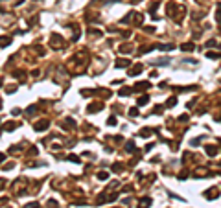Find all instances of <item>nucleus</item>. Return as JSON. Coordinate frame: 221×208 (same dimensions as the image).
<instances>
[{"instance_id":"72a5a7b5","label":"nucleus","mask_w":221,"mask_h":208,"mask_svg":"<svg viewBox=\"0 0 221 208\" xmlns=\"http://www.w3.org/2000/svg\"><path fill=\"white\" fill-rule=\"evenodd\" d=\"M179 120H181V122H186V120H188V114H181Z\"/></svg>"},{"instance_id":"f03ea898","label":"nucleus","mask_w":221,"mask_h":208,"mask_svg":"<svg viewBox=\"0 0 221 208\" xmlns=\"http://www.w3.org/2000/svg\"><path fill=\"white\" fill-rule=\"evenodd\" d=\"M48 127H50V120H41V122H37V124L33 125V129L37 131V133H41V131L48 129Z\"/></svg>"},{"instance_id":"2f4dec72","label":"nucleus","mask_w":221,"mask_h":208,"mask_svg":"<svg viewBox=\"0 0 221 208\" xmlns=\"http://www.w3.org/2000/svg\"><path fill=\"white\" fill-rule=\"evenodd\" d=\"M24 208H39V205H37V203H28Z\"/></svg>"},{"instance_id":"a878e982","label":"nucleus","mask_w":221,"mask_h":208,"mask_svg":"<svg viewBox=\"0 0 221 208\" xmlns=\"http://www.w3.org/2000/svg\"><path fill=\"white\" fill-rule=\"evenodd\" d=\"M207 57H210V59H218V57H219V54H216V52H208V54H207Z\"/></svg>"},{"instance_id":"a211bd4d","label":"nucleus","mask_w":221,"mask_h":208,"mask_svg":"<svg viewBox=\"0 0 221 208\" xmlns=\"http://www.w3.org/2000/svg\"><path fill=\"white\" fill-rule=\"evenodd\" d=\"M131 92H133V89H127V87H125V89H120V90H118V94H120V96H129Z\"/></svg>"},{"instance_id":"bb28decb","label":"nucleus","mask_w":221,"mask_h":208,"mask_svg":"<svg viewBox=\"0 0 221 208\" xmlns=\"http://www.w3.org/2000/svg\"><path fill=\"white\" fill-rule=\"evenodd\" d=\"M129 116H138V109H137V107L129 109Z\"/></svg>"},{"instance_id":"c9c22d12","label":"nucleus","mask_w":221,"mask_h":208,"mask_svg":"<svg viewBox=\"0 0 221 208\" xmlns=\"http://www.w3.org/2000/svg\"><path fill=\"white\" fill-rule=\"evenodd\" d=\"M218 9H219V13H221V4H219V6H218Z\"/></svg>"},{"instance_id":"c85d7f7f","label":"nucleus","mask_w":221,"mask_h":208,"mask_svg":"<svg viewBox=\"0 0 221 208\" xmlns=\"http://www.w3.org/2000/svg\"><path fill=\"white\" fill-rule=\"evenodd\" d=\"M35 111H37V107H35V105H32V107H28V111H26V113H28V114H33Z\"/></svg>"},{"instance_id":"20e7f679","label":"nucleus","mask_w":221,"mask_h":208,"mask_svg":"<svg viewBox=\"0 0 221 208\" xmlns=\"http://www.w3.org/2000/svg\"><path fill=\"white\" fill-rule=\"evenodd\" d=\"M159 50H162V52H172V50H175V44H168V43H160L157 44Z\"/></svg>"},{"instance_id":"e433bc0d","label":"nucleus","mask_w":221,"mask_h":208,"mask_svg":"<svg viewBox=\"0 0 221 208\" xmlns=\"http://www.w3.org/2000/svg\"><path fill=\"white\" fill-rule=\"evenodd\" d=\"M110 2H118V0H110Z\"/></svg>"},{"instance_id":"4468645a","label":"nucleus","mask_w":221,"mask_h":208,"mask_svg":"<svg viewBox=\"0 0 221 208\" xmlns=\"http://www.w3.org/2000/svg\"><path fill=\"white\" fill-rule=\"evenodd\" d=\"M129 65H131V61H129V59H120V61H116V67H118V68L129 67Z\"/></svg>"},{"instance_id":"5701e85b","label":"nucleus","mask_w":221,"mask_h":208,"mask_svg":"<svg viewBox=\"0 0 221 208\" xmlns=\"http://www.w3.org/2000/svg\"><path fill=\"white\" fill-rule=\"evenodd\" d=\"M131 46H120V52H122V54H129V52H131Z\"/></svg>"},{"instance_id":"ddd939ff","label":"nucleus","mask_w":221,"mask_h":208,"mask_svg":"<svg viewBox=\"0 0 221 208\" xmlns=\"http://www.w3.org/2000/svg\"><path fill=\"white\" fill-rule=\"evenodd\" d=\"M148 101H149V96L144 94V96H140V98H138L137 103H138V107H142V105H148Z\"/></svg>"},{"instance_id":"7ed1b4c3","label":"nucleus","mask_w":221,"mask_h":208,"mask_svg":"<svg viewBox=\"0 0 221 208\" xmlns=\"http://www.w3.org/2000/svg\"><path fill=\"white\" fill-rule=\"evenodd\" d=\"M205 151H207L208 157H216L219 149H218V146H212V144H210V146H205Z\"/></svg>"},{"instance_id":"6ab92c4d","label":"nucleus","mask_w":221,"mask_h":208,"mask_svg":"<svg viewBox=\"0 0 221 208\" xmlns=\"http://www.w3.org/2000/svg\"><path fill=\"white\" fill-rule=\"evenodd\" d=\"M122 170H124V164H120V162H116V164H113V171H114V173H120Z\"/></svg>"},{"instance_id":"dca6fc26","label":"nucleus","mask_w":221,"mask_h":208,"mask_svg":"<svg viewBox=\"0 0 221 208\" xmlns=\"http://www.w3.org/2000/svg\"><path fill=\"white\" fill-rule=\"evenodd\" d=\"M157 48V44H149V46H144V48H140V54H148V52H151V50Z\"/></svg>"},{"instance_id":"aec40b11","label":"nucleus","mask_w":221,"mask_h":208,"mask_svg":"<svg viewBox=\"0 0 221 208\" xmlns=\"http://www.w3.org/2000/svg\"><path fill=\"white\" fill-rule=\"evenodd\" d=\"M96 177H98L100 181H107V177H109V173H107V171H100V173H98Z\"/></svg>"},{"instance_id":"b1692460","label":"nucleus","mask_w":221,"mask_h":208,"mask_svg":"<svg viewBox=\"0 0 221 208\" xmlns=\"http://www.w3.org/2000/svg\"><path fill=\"white\" fill-rule=\"evenodd\" d=\"M15 127H17V124H6V125H4V129H6V131H13Z\"/></svg>"},{"instance_id":"39448f33","label":"nucleus","mask_w":221,"mask_h":208,"mask_svg":"<svg viewBox=\"0 0 221 208\" xmlns=\"http://www.w3.org/2000/svg\"><path fill=\"white\" fill-rule=\"evenodd\" d=\"M151 206V197H142L138 201V208H149Z\"/></svg>"},{"instance_id":"393cba45","label":"nucleus","mask_w":221,"mask_h":208,"mask_svg":"<svg viewBox=\"0 0 221 208\" xmlns=\"http://www.w3.org/2000/svg\"><path fill=\"white\" fill-rule=\"evenodd\" d=\"M67 159H68L70 162H79V157H78V155H68Z\"/></svg>"},{"instance_id":"9b49d317","label":"nucleus","mask_w":221,"mask_h":208,"mask_svg":"<svg viewBox=\"0 0 221 208\" xmlns=\"http://www.w3.org/2000/svg\"><path fill=\"white\" fill-rule=\"evenodd\" d=\"M9 44H11V37H6V35L0 37V48H6V46H9Z\"/></svg>"},{"instance_id":"f8f14e48","label":"nucleus","mask_w":221,"mask_h":208,"mask_svg":"<svg viewBox=\"0 0 221 208\" xmlns=\"http://www.w3.org/2000/svg\"><path fill=\"white\" fill-rule=\"evenodd\" d=\"M63 127L65 129H74V127H76V122H74L72 118H67V122L63 124Z\"/></svg>"},{"instance_id":"c756f323","label":"nucleus","mask_w":221,"mask_h":208,"mask_svg":"<svg viewBox=\"0 0 221 208\" xmlns=\"http://www.w3.org/2000/svg\"><path fill=\"white\" fill-rule=\"evenodd\" d=\"M157 9H159V2H155L153 6H151V13L155 15V11H157ZM153 15H151V17H153Z\"/></svg>"},{"instance_id":"9d476101","label":"nucleus","mask_w":221,"mask_h":208,"mask_svg":"<svg viewBox=\"0 0 221 208\" xmlns=\"http://www.w3.org/2000/svg\"><path fill=\"white\" fill-rule=\"evenodd\" d=\"M151 133H153V129H151V127H144L138 135L142 136V138H149V136H151Z\"/></svg>"},{"instance_id":"f704fd0d","label":"nucleus","mask_w":221,"mask_h":208,"mask_svg":"<svg viewBox=\"0 0 221 208\" xmlns=\"http://www.w3.org/2000/svg\"><path fill=\"white\" fill-rule=\"evenodd\" d=\"M4 159H6V155H4V153H0V162H4Z\"/></svg>"},{"instance_id":"4be33fe9","label":"nucleus","mask_w":221,"mask_h":208,"mask_svg":"<svg viewBox=\"0 0 221 208\" xmlns=\"http://www.w3.org/2000/svg\"><path fill=\"white\" fill-rule=\"evenodd\" d=\"M168 63H170V61L162 57V59H159V61H157V63H155V65H159V67H164V65H168Z\"/></svg>"},{"instance_id":"6e6552de","label":"nucleus","mask_w":221,"mask_h":208,"mask_svg":"<svg viewBox=\"0 0 221 208\" xmlns=\"http://www.w3.org/2000/svg\"><path fill=\"white\" fill-rule=\"evenodd\" d=\"M181 50H183V52H194L195 44L194 43H184V44H181Z\"/></svg>"},{"instance_id":"f3484780","label":"nucleus","mask_w":221,"mask_h":208,"mask_svg":"<svg viewBox=\"0 0 221 208\" xmlns=\"http://www.w3.org/2000/svg\"><path fill=\"white\" fill-rule=\"evenodd\" d=\"M175 105H177V98L175 96H172V98L166 101V107H175Z\"/></svg>"},{"instance_id":"7c9ffc66","label":"nucleus","mask_w":221,"mask_h":208,"mask_svg":"<svg viewBox=\"0 0 221 208\" xmlns=\"http://www.w3.org/2000/svg\"><path fill=\"white\" fill-rule=\"evenodd\" d=\"M162 111H164V107H155V109H153V114H160Z\"/></svg>"},{"instance_id":"473e14b6","label":"nucleus","mask_w":221,"mask_h":208,"mask_svg":"<svg viewBox=\"0 0 221 208\" xmlns=\"http://www.w3.org/2000/svg\"><path fill=\"white\" fill-rule=\"evenodd\" d=\"M201 140H203V138H194L192 142H190V144H192V146H197V144H199V142H201Z\"/></svg>"},{"instance_id":"412c9836","label":"nucleus","mask_w":221,"mask_h":208,"mask_svg":"<svg viewBox=\"0 0 221 208\" xmlns=\"http://www.w3.org/2000/svg\"><path fill=\"white\" fill-rule=\"evenodd\" d=\"M116 124H118V120L114 118V116H110V118L107 120V125H110V127H114V125H116Z\"/></svg>"},{"instance_id":"0eeeda50","label":"nucleus","mask_w":221,"mask_h":208,"mask_svg":"<svg viewBox=\"0 0 221 208\" xmlns=\"http://www.w3.org/2000/svg\"><path fill=\"white\" fill-rule=\"evenodd\" d=\"M151 87V83L149 81H140V83L135 85V90H146V89H149Z\"/></svg>"},{"instance_id":"1a4fd4ad","label":"nucleus","mask_w":221,"mask_h":208,"mask_svg":"<svg viewBox=\"0 0 221 208\" xmlns=\"http://www.w3.org/2000/svg\"><path fill=\"white\" fill-rule=\"evenodd\" d=\"M103 109V103H92L89 105V113H100Z\"/></svg>"},{"instance_id":"2eb2a0df","label":"nucleus","mask_w":221,"mask_h":208,"mask_svg":"<svg viewBox=\"0 0 221 208\" xmlns=\"http://www.w3.org/2000/svg\"><path fill=\"white\" fill-rule=\"evenodd\" d=\"M125 151H127V153H135V151H137V148H135V142L129 140L127 144H125Z\"/></svg>"},{"instance_id":"cd10ccee","label":"nucleus","mask_w":221,"mask_h":208,"mask_svg":"<svg viewBox=\"0 0 221 208\" xmlns=\"http://www.w3.org/2000/svg\"><path fill=\"white\" fill-rule=\"evenodd\" d=\"M48 208H57V201H48Z\"/></svg>"},{"instance_id":"423d86ee","label":"nucleus","mask_w":221,"mask_h":208,"mask_svg":"<svg viewBox=\"0 0 221 208\" xmlns=\"http://www.w3.org/2000/svg\"><path fill=\"white\" fill-rule=\"evenodd\" d=\"M142 70H144L142 63H137V65H135V67H133L131 70H129V76H138L140 72H142Z\"/></svg>"},{"instance_id":"f257e3e1","label":"nucleus","mask_w":221,"mask_h":208,"mask_svg":"<svg viewBox=\"0 0 221 208\" xmlns=\"http://www.w3.org/2000/svg\"><path fill=\"white\" fill-rule=\"evenodd\" d=\"M50 43L54 44V48H61V46H63V37H61V35H57V33H52Z\"/></svg>"}]
</instances>
